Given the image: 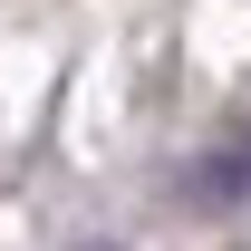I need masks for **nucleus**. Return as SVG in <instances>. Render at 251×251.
<instances>
[{
	"label": "nucleus",
	"mask_w": 251,
	"mask_h": 251,
	"mask_svg": "<svg viewBox=\"0 0 251 251\" xmlns=\"http://www.w3.org/2000/svg\"><path fill=\"white\" fill-rule=\"evenodd\" d=\"M184 193H193V203H213V213H222V203H251V135L213 145V155L184 174Z\"/></svg>",
	"instance_id": "obj_1"
},
{
	"label": "nucleus",
	"mask_w": 251,
	"mask_h": 251,
	"mask_svg": "<svg viewBox=\"0 0 251 251\" xmlns=\"http://www.w3.org/2000/svg\"><path fill=\"white\" fill-rule=\"evenodd\" d=\"M97 251H106V242H97Z\"/></svg>",
	"instance_id": "obj_2"
}]
</instances>
